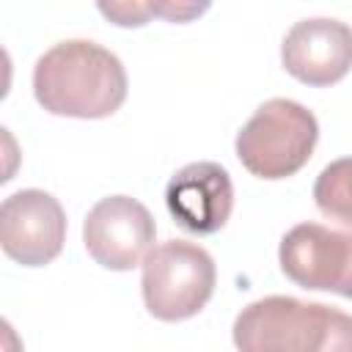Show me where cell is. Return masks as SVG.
I'll return each instance as SVG.
<instances>
[{"label":"cell","mask_w":352,"mask_h":352,"mask_svg":"<svg viewBox=\"0 0 352 352\" xmlns=\"http://www.w3.org/2000/svg\"><path fill=\"white\" fill-rule=\"evenodd\" d=\"M33 96L52 116L107 118L126 99V72L102 44L69 38L36 60Z\"/></svg>","instance_id":"cell-1"},{"label":"cell","mask_w":352,"mask_h":352,"mask_svg":"<svg viewBox=\"0 0 352 352\" xmlns=\"http://www.w3.org/2000/svg\"><path fill=\"white\" fill-rule=\"evenodd\" d=\"M239 352H352V316L286 294L261 297L234 319Z\"/></svg>","instance_id":"cell-2"},{"label":"cell","mask_w":352,"mask_h":352,"mask_svg":"<svg viewBox=\"0 0 352 352\" xmlns=\"http://www.w3.org/2000/svg\"><path fill=\"white\" fill-rule=\"evenodd\" d=\"M319 140L316 116L294 99H267L236 135L239 162L258 179L294 176Z\"/></svg>","instance_id":"cell-3"},{"label":"cell","mask_w":352,"mask_h":352,"mask_svg":"<svg viewBox=\"0 0 352 352\" xmlns=\"http://www.w3.org/2000/svg\"><path fill=\"white\" fill-rule=\"evenodd\" d=\"M217 280L214 258L195 242L168 239L143 261V302L160 322L195 316L212 297Z\"/></svg>","instance_id":"cell-4"},{"label":"cell","mask_w":352,"mask_h":352,"mask_svg":"<svg viewBox=\"0 0 352 352\" xmlns=\"http://www.w3.org/2000/svg\"><path fill=\"white\" fill-rule=\"evenodd\" d=\"M280 270L289 280L314 292H336L352 300V234L319 223H300L280 239Z\"/></svg>","instance_id":"cell-5"},{"label":"cell","mask_w":352,"mask_h":352,"mask_svg":"<svg viewBox=\"0 0 352 352\" xmlns=\"http://www.w3.org/2000/svg\"><path fill=\"white\" fill-rule=\"evenodd\" d=\"M154 217L151 212L129 198L110 195L94 204L82 223V242L88 256L104 270L126 272L146 261L154 245Z\"/></svg>","instance_id":"cell-6"},{"label":"cell","mask_w":352,"mask_h":352,"mask_svg":"<svg viewBox=\"0 0 352 352\" xmlns=\"http://www.w3.org/2000/svg\"><path fill=\"white\" fill-rule=\"evenodd\" d=\"M66 212L44 190H19L0 204V245L22 267H44L63 250Z\"/></svg>","instance_id":"cell-7"},{"label":"cell","mask_w":352,"mask_h":352,"mask_svg":"<svg viewBox=\"0 0 352 352\" xmlns=\"http://www.w3.org/2000/svg\"><path fill=\"white\" fill-rule=\"evenodd\" d=\"M280 63L305 85H333L352 69V28L327 16L300 19L280 44Z\"/></svg>","instance_id":"cell-8"},{"label":"cell","mask_w":352,"mask_h":352,"mask_svg":"<svg viewBox=\"0 0 352 352\" xmlns=\"http://www.w3.org/2000/svg\"><path fill=\"white\" fill-rule=\"evenodd\" d=\"M165 206L176 226L190 234L220 231L234 209V184L217 162H190L165 187Z\"/></svg>","instance_id":"cell-9"},{"label":"cell","mask_w":352,"mask_h":352,"mask_svg":"<svg viewBox=\"0 0 352 352\" xmlns=\"http://www.w3.org/2000/svg\"><path fill=\"white\" fill-rule=\"evenodd\" d=\"M314 201L324 217L352 228V157L322 168L314 184Z\"/></svg>","instance_id":"cell-10"},{"label":"cell","mask_w":352,"mask_h":352,"mask_svg":"<svg viewBox=\"0 0 352 352\" xmlns=\"http://www.w3.org/2000/svg\"><path fill=\"white\" fill-rule=\"evenodd\" d=\"M99 11L113 19L116 25L121 28H138V25H146V19L151 16V6L146 3H99Z\"/></svg>","instance_id":"cell-11"},{"label":"cell","mask_w":352,"mask_h":352,"mask_svg":"<svg viewBox=\"0 0 352 352\" xmlns=\"http://www.w3.org/2000/svg\"><path fill=\"white\" fill-rule=\"evenodd\" d=\"M206 8L209 6H192V3H151V14H160L170 22H187Z\"/></svg>","instance_id":"cell-12"}]
</instances>
